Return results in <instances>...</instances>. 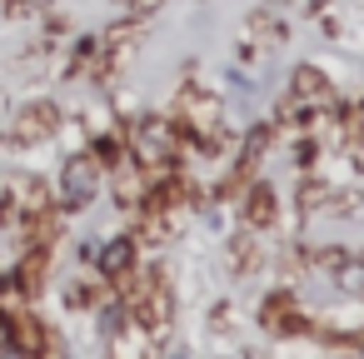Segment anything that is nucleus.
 Instances as JSON below:
<instances>
[{"label":"nucleus","mask_w":364,"mask_h":359,"mask_svg":"<svg viewBox=\"0 0 364 359\" xmlns=\"http://www.w3.org/2000/svg\"><path fill=\"white\" fill-rule=\"evenodd\" d=\"M21 120H26V125H16V135H21V140H41V135H50V130H55V120H50V110H46V105L26 110Z\"/></svg>","instance_id":"4"},{"label":"nucleus","mask_w":364,"mask_h":359,"mask_svg":"<svg viewBox=\"0 0 364 359\" xmlns=\"http://www.w3.org/2000/svg\"><path fill=\"white\" fill-rule=\"evenodd\" d=\"M95 264H100L105 279H125L130 264H135V240H115V245H105V250L95 254Z\"/></svg>","instance_id":"3"},{"label":"nucleus","mask_w":364,"mask_h":359,"mask_svg":"<svg viewBox=\"0 0 364 359\" xmlns=\"http://www.w3.org/2000/svg\"><path fill=\"white\" fill-rule=\"evenodd\" d=\"M105 334H110V359H145L150 354V334H145V324L130 314H120V319H110L105 324Z\"/></svg>","instance_id":"1"},{"label":"nucleus","mask_w":364,"mask_h":359,"mask_svg":"<svg viewBox=\"0 0 364 359\" xmlns=\"http://www.w3.org/2000/svg\"><path fill=\"white\" fill-rule=\"evenodd\" d=\"M60 190H65V205H90L95 200V160L75 155L60 175Z\"/></svg>","instance_id":"2"}]
</instances>
